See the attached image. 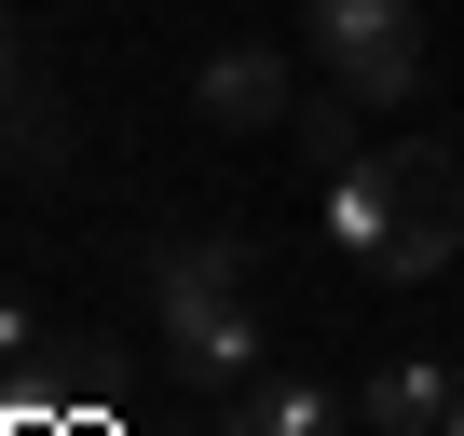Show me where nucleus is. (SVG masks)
I'll use <instances>...</instances> for the list:
<instances>
[{"label": "nucleus", "instance_id": "nucleus-6", "mask_svg": "<svg viewBox=\"0 0 464 436\" xmlns=\"http://www.w3.org/2000/svg\"><path fill=\"white\" fill-rule=\"evenodd\" d=\"M450 382H464V368H437V355H382V368L355 382V409H369V436H437V422H450Z\"/></svg>", "mask_w": 464, "mask_h": 436}, {"label": "nucleus", "instance_id": "nucleus-9", "mask_svg": "<svg viewBox=\"0 0 464 436\" xmlns=\"http://www.w3.org/2000/svg\"><path fill=\"white\" fill-rule=\"evenodd\" d=\"M14 69H28V42H14V14H0V96H14Z\"/></svg>", "mask_w": 464, "mask_h": 436}, {"label": "nucleus", "instance_id": "nucleus-4", "mask_svg": "<svg viewBox=\"0 0 464 436\" xmlns=\"http://www.w3.org/2000/svg\"><path fill=\"white\" fill-rule=\"evenodd\" d=\"M191 109H205L218 137H274V123H301V82H287L274 42H218V55L191 69Z\"/></svg>", "mask_w": 464, "mask_h": 436}, {"label": "nucleus", "instance_id": "nucleus-8", "mask_svg": "<svg viewBox=\"0 0 464 436\" xmlns=\"http://www.w3.org/2000/svg\"><path fill=\"white\" fill-rule=\"evenodd\" d=\"M28 341H42V314H28V300H14V287H0V368H14V355H28Z\"/></svg>", "mask_w": 464, "mask_h": 436}, {"label": "nucleus", "instance_id": "nucleus-7", "mask_svg": "<svg viewBox=\"0 0 464 436\" xmlns=\"http://www.w3.org/2000/svg\"><path fill=\"white\" fill-rule=\"evenodd\" d=\"M218 436H342V395H328V382H301V368H287V382L260 368V382H232Z\"/></svg>", "mask_w": 464, "mask_h": 436}, {"label": "nucleus", "instance_id": "nucleus-3", "mask_svg": "<svg viewBox=\"0 0 464 436\" xmlns=\"http://www.w3.org/2000/svg\"><path fill=\"white\" fill-rule=\"evenodd\" d=\"M301 42L355 109H410L423 96V14L410 0H301Z\"/></svg>", "mask_w": 464, "mask_h": 436}, {"label": "nucleus", "instance_id": "nucleus-2", "mask_svg": "<svg viewBox=\"0 0 464 436\" xmlns=\"http://www.w3.org/2000/svg\"><path fill=\"white\" fill-rule=\"evenodd\" d=\"M150 314H164L178 382H260V355H274V327H260V246L246 232H178L150 260Z\"/></svg>", "mask_w": 464, "mask_h": 436}, {"label": "nucleus", "instance_id": "nucleus-1", "mask_svg": "<svg viewBox=\"0 0 464 436\" xmlns=\"http://www.w3.org/2000/svg\"><path fill=\"white\" fill-rule=\"evenodd\" d=\"M328 232H342V260L382 273V287L450 273V246H464V150H437V137L342 150V164H328Z\"/></svg>", "mask_w": 464, "mask_h": 436}, {"label": "nucleus", "instance_id": "nucleus-10", "mask_svg": "<svg viewBox=\"0 0 464 436\" xmlns=\"http://www.w3.org/2000/svg\"><path fill=\"white\" fill-rule=\"evenodd\" d=\"M437 436H464V382H450V422H437Z\"/></svg>", "mask_w": 464, "mask_h": 436}, {"label": "nucleus", "instance_id": "nucleus-5", "mask_svg": "<svg viewBox=\"0 0 464 436\" xmlns=\"http://www.w3.org/2000/svg\"><path fill=\"white\" fill-rule=\"evenodd\" d=\"M0 150H14L28 177H69V150H82V123H69V96H55L42 55L14 69V96H0Z\"/></svg>", "mask_w": 464, "mask_h": 436}]
</instances>
